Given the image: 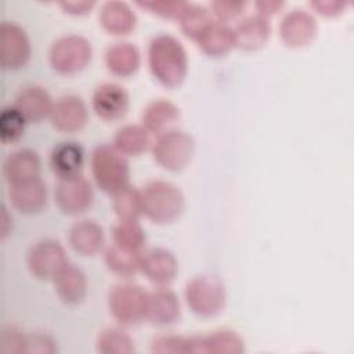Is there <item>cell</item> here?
Here are the masks:
<instances>
[{
    "mask_svg": "<svg viewBox=\"0 0 354 354\" xmlns=\"http://www.w3.org/2000/svg\"><path fill=\"white\" fill-rule=\"evenodd\" d=\"M148 66L153 77L163 86H178L188 71V57L184 46L169 33L153 36L148 44Z\"/></svg>",
    "mask_w": 354,
    "mask_h": 354,
    "instance_id": "obj_1",
    "label": "cell"
},
{
    "mask_svg": "<svg viewBox=\"0 0 354 354\" xmlns=\"http://www.w3.org/2000/svg\"><path fill=\"white\" fill-rule=\"evenodd\" d=\"M142 212L158 224L171 223L184 210V195L181 189L166 180H151L141 189Z\"/></svg>",
    "mask_w": 354,
    "mask_h": 354,
    "instance_id": "obj_2",
    "label": "cell"
},
{
    "mask_svg": "<svg viewBox=\"0 0 354 354\" xmlns=\"http://www.w3.org/2000/svg\"><path fill=\"white\" fill-rule=\"evenodd\" d=\"M90 166L97 187L106 194L113 195L129 184V162L113 145H97L91 152Z\"/></svg>",
    "mask_w": 354,
    "mask_h": 354,
    "instance_id": "obj_3",
    "label": "cell"
},
{
    "mask_svg": "<svg viewBox=\"0 0 354 354\" xmlns=\"http://www.w3.org/2000/svg\"><path fill=\"white\" fill-rule=\"evenodd\" d=\"M184 297L194 314L209 318L224 308L227 292L224 282L217 275L201 274L185 283Z\"/></svg>",
    "mask_w": 354,
    "mask_h": 354,
    "instance_id": "obj_4",
    "label": "cell"
},
{
    "mask_svg": "<svg viewBox=\"0 0 354 354\" xmlns=\"http://www.w3.org/2000/svg\"><path fill=\"white\" fill-rule=\"evenodd\" d=\"M148 292L133 282H120L108 292V308L111 315L122 325L131 326L145 319Z\"/></svg>",
    "mask_w": 354,
    "mask_h": 354,
    "instance_id": "obj_5",
    "label": "cell"
},
{
    "mask_svg": "<svg viewBox=\"0 0 354 354\" xmlns=\"http://www.w3.org/2000/svg\"><path fill=\"white\" fill-rule=\"evenodd\" d=\"M93 48L82 35H64L53 41L48 48V62L58 73L69 75L82 71L91 59Z\"/></svg>",
    "mask_w": 354,
    "mask_h": 354,
    "instance_id": "obj_6",
    "label": "cell"
},
{
    "mask_svg": "<svg viewBox=\"0 0 354 354\" xmlns=\"http://www.w3.org/2000/svg\"><path fill=\"white\" fill-rule=\"evenodd\" d=\"M192 137L180 129H170L156 136L152 142V156L158 165L170 171L184 169L194 155Z\"/></svg>",
    "mask_w": 354,
    "mask_h": 354,
    "instance_id": "obj_7",
    "label": "cell"
},
{
    "mask_svg": "<svg viewBox=\"0 0 354 354\" xmlns=\"http://www.w3.org/2000/svg\"><path fill=\"white\" fill-rule=\"evenodd\" d=\"M68 263L64 246L51 238L36 241L26 253V267L39 279H53Z\"/></svg>",
    "mask_w": 354,
    "mask_h": 354,
    "instance_id": "obj_8",
    "label": "cell"
},
{
    "mask_svg": "<svg viewBox=\"0 0 354 354\" xmlns=\"http://www.w3.org/2000/svg\"><path fill=\"white\" fill-rule=\"evenodd\" d=\"M93 196L91 184L82 174L58 178L54 187V201L58 209L66 214H79L87 210Z\"/></svg>",
    "mask_w": 354,
    "mask_h": 354,
    "instance_id": "obj_9",
    "label": "cell"
},
{
    "mask_svg": "<svg viewBox=\"0 0 354 354\" xmlns=\"http://www.w3.org/2000/svg\"><path fill=\"white\" fill-rule=\"evenodd\" d=\"M0 57L4 69H18L30 57L26 32L14 21H3L0 28Z\"/></svg>",
    "mask_w": 354,
    "mask_h": 354,
    "instance_id": "obj_10",
    "label": "cell"
},
{
    "mask_svg": "<svg viewBox=\"0 0 354 354\" xmlns=\"http://www.w3.org/2000/svg\"><path fill=\"white\" fill-rule=\"evenodd\" d=\"M318 24L313 14L303 8L288 11L278 26L282 41L289 47H303L317 35Z\"/></svg>",
    "mask_w": 354,
    "mask_h": 354,
    "instance_id": "obj_11",
    "label": "cell"
},
{
    "mask_svg": "<svg viewBox=\"0 0 354 354\" xmlns=\"http://www.w3.org/2000/svg\"><path fill=\"white\" fill-rule=\"evenodd\" d=\"M245 351L242 337L232 329H216L206 335L188 336V353L241 354Z\"/></svg>",
    "mask_w": 354,
    "mask_h": 354,
    "instance_id": "obj_12",
    "label": "cell"
},
{
    "mask_svg": "<svg viewBox=\"0 0 354 354\" xmlns=\"http://www.w3.org/2000/svg\"><path fill=\"white\" fill-rule=\"evenodd\" d=\"M91 106L101 119L116 120L124 116L129 108V94L119 83L104 82L94 88Z\"/></svg>",
    "mask_w": 354,
    "mask_h": 354,
    "instance_id": "obj_13",
    "label": "cell"
},
{
    "mask_svg": "<svg viewBox=\"0 0 354 354\" xmlns=\"http://www.w3.org/2000/svg\"><path fill=\"white\" fill-rule=\"evenodd\" d=\"M178 263L165 248H151L141 253L140 271L156 286H167L176 277Z\"/></svg>",
    "mask_w": 354,
    "mask_h": 354,
    "instance_id": "obj_14",
    "label": "cell"
},
{
    "mask_svg": "<svg viewBox=\"0 0 354 354\" xmlns=\"http://www.w3.org/2000/svg\"><path fill=\"white\" fill-rule=\"evenodd\" d=\"M48 118L51 124L59 131H77L87 122V106L79 95H62L53 104Z\"/></svg>",
    "mask_w": 354,
    "mask_h": 354,
    "instance_id": "obj_15",
    "label": "cell"
},
{
    "mask_svg": "<svg viewBox=\"0 0 354 354\" xmlns=\"http://www.w3.org/2000/svg\"><path fill=\"white\" fill-rule=\"evenodd\" d=\"M181 308L177 295L166 286H158L148 292L145 319L153 325L165 326L174 324L180 317Z\"/></svg>",
    "mask_w": 354,
    "mask_h": 354,
    "instance_id": "obj_16",
    "label": "cell"
},
{
    "mask_svg": "<svg viewBox=\"0 0 354 354\" xmlns=\"http://www.w3.org/2000/svg\"><path fill=\"white\" fill-rule=\"evenodd\" d=\"M8 199L21 213H36L43 209L47 199L46 184L40 177L8 185Z\"/></svg>",
    "mask_w": 354,
    "mask_h": 354,
    "instance_id": "obj_17",
    "label": "cell"
},
{
    "mask_svg": "<svg viewBox=\"0 0 354 354\" xmlns=\"http://www.w3.org/2000/svg\"><path fill=\"white\" fill-rule=\"evenodd\" d=\"M53 101L46 88L37 84L24 86L14 98V106L28 122H39L50 116Z\"/></svg>",
    "mask_w": 354,
    "mask_h": 354,
    "instance_id": "obj_18",
    "label": "cell"
},
{
    "mask_svg": "<svg viewBox=\"0 0 354 354\" xmlns=\"http://www.w3.org/2000/svg\"><path fill=\"white\" fill-rule=\"evenodd\" d=\"M3 176L8 185L40 177V159L33 149L19 148L3 162Z\"/></svg>",
    "mask_w": 354,
    "mask_h": 354,
    "instance_id": "obj_19",
    "label": "cell"
},
{
    "mask_svg": "<svg viewBox=\"0 0 354 354\" xmlns=\"http://www.w3.org/2000/svg\"><path fill=\"white\" fill-rule=\"evenodd\" d=\"M68 242L76 253L82 256H93L104 248L105 236L102 227L94 220H79L69 228Z\"/></svg>",
    "mask_w": 354,
    "mask_h": 354,
    "instance_id": "obj_20",
    "label": "cell"
},
{
    "mask_svg": "<svg viewBox=\"0 0 354 354\" xmlns=\"http://www.w3.org/2000/svg\"><path fill=\"white\" fill-rule=\"evenodd\" d=\"M232 29L235 47L242 50H257L263 47L271 33L268 18L259 14L242 18L235 26H232Z\"/></svg>",
    "mask_w": 354,
    "mask_h": 354,
    "instance_id": "obj_21",
    "label": "cell"
},
{
    "mask_svg": "<svg viewBox=\"0 0 354 354\" xmlns=\"http://www.w3.org/2000/svg\"><path fill=\"white\" fill-rule=\"evenodd\" d=\"M195 43L205 54L210 57L224 55L232 47H235L234 29L228 22L213 18V21L195 39Z\"/></svg>",
    "mask_w": 354,
    "mask_h": 354,
    "instance_id": "obj_22",
    "label": "cell"
},
{
    "mask_svg": "<svg viewBox=\"0 0 354 354\" xmlns=\"http://www.w3.org/2000/svg\"><path fill=\"white\" fill-rule=\"evenodd\" d=\"M53 282L58 299L65 304H77L87 293L86 274L71 263L53 278Z\"/></svg>",
    "mask_w": 354,
    "mask_h": 354,
    "instance_id": "obj_23",
    "label": "cell"
},
{
    "mask_svg": "<svg viewBox=\"0 0 354 354\" xmlns=\"http://www.w3.org/2000/svg\"><path fill=\"white\" fill-rule=\"evenodd\" d=\"M84 149L76 141H61L50 152V166L58 178L80 174Z\"/></svg>",
    "mask_w": 354,
    "mask_h": 354,
    "instance_id": "obj_24",
    "label": "cell"
},
{
    "mask_svg": "<svg viewBox=\"0 0 354 354\" xmlns=\"http://www.w3.org/2000/svg\"><path fill=\"white\" fill-rule=\"evenodd\" d=\"M98 19L102 28L115 36L130 33L137 21L131 7L120 0L105 1L100 8Z\"/></svg>",
    "mask_w": 354,
    "mask_h": 354,
    "instance_id": "obj_25",
    "label": "cell"
},
{
    "mask_svg": "<svg viewBox=\"0 0 354 354\" xmlns=\"http://www.w3.org/2000/svg\"><path fill=\"white\" fill-rule=\"evenodd\" d=\"M180 118L178 106L166 98H155L145 105L141 113V124L152 134L170 130Z\"/></svg>",
    "mask_w": 354,
    "mask_h": 354,
    "instance_id": "obj_26",
    "label": "cell"
},
{
    "mask_svg": "<svg viewBox=\"0 0 354 354\" xmlns=\"http://www.w3.org/2000/svg\"><path fill=\"white\" fill-rule=\"evenodd\" d=\"M140 51L130 41H116L105 51V65L116 76H130L140 66Z\"/></svg>",
    "mask_w": 354,
    "mask_h": 354,
    "instance_id": "obj_27",
    "label": "cell"
},
{
    "mask_svg": "<svg viewBox=\"0 0 354 354\" xmlns=\"http://www.w3.org/2000/svg\"><path fill=\"white\" fill-rule=\"evenodd\" d=\"M149 131L142 124H124L113 136V147L126 155H140L151 144Z\"/></svg>",
    "mask_w": 354,
    "mask_h": 354,
    "instance_id": "obj_28",
    "label": "cell"
},
{
    "mask_svg": "<svg viewBox=\"0 0 354 354\" xmlns=\"http://www.w3.org/2000/svg\"><path fill=\"white\" fill-rule=\"evenodd\" d=\"M145 239V232L137 220L119 218V221L112 227V243L124 250L142 253Z\"/></svg>",
    "mask_w": 354,
    "mask_h": 354,
    "instance_id": "obj_29",
    "label": "cell"
},
{
    "mask_svg": "<svg viewBox=\"0 0 354 354\" xmlns=\"http://www.w3.org/2000/svg\"><path fill=\"white\" fill-rule=\"evenodd\" d=\"M141 253H134L119 248L115 243L108 245L104 249V261L113 274L120 277H131L140 270Z\"/></svg>",
    "mask_w": 354,
    "mask_h": 354,
    "instance_id": "obj_30",
    "label": "cell"
},
{
    "mask_svg": "<svg viewBox=\"0 0 354 354\" xmlns=\"http://www.w3.org/2000/svg\"><path fill=\"white\" fill-rule=\"evenodd\" d=\"M95 347L97 351L102 354H130L136 351L133 337L118 326L102 329L97 336Z\"/></svg>",
    "mask_w": 354,
    "mask_h": 354,
    "instance_id": "obj_31",
    "label": "cell"
},
{
    "mask_svg": "<svg viewBox=\"0 0 354 354\" xmlns=\"http://www.w3.org/2000/svg\"><path fill=\"white\" fill-rule=\"evenodd\" d=\"M112 206L119 218L137 220L144 213L141 191L127 184L126 187L113 194Z\"/></svg>",
    "mask_w": 354,
    "mask_h": 354,
    "instance_id": "obj_32",
    "label": "cell"
},
{
    "mask_svg": "<svg viewBox=\"0 0 354 354\" xmlns=\"http://www.w3.org/2000/svg\"><path fill=\"white\" fill-rule=\"evenodd\" d=\"M213 18L214 17L206 7L196 3H188L184 14L178 19V24L183 33L187 37L195 40L202 33V30L213 21Z\"/></svg>",
    "mask_w": 354,
    "mask_h": 354,
    "instance_id": "obj_33",
    "label": "cell"
},
{
    "mask_svg": "<svg viewBox=\"0 0 354 354\" xmlns=\"http://www.w3.org/2000/svg\"><path fill=\"white\" fill-rule=\"evenodd\" d=\"M28 120L24 118V115L14 106V105H6L3 106L0 112V137L3 142H14L17 141L24 130L25 123Z\"/></svg>",
    "mask_w": 354,
    "mask_h": 354,
    "instance_id": "obj_34",
    "label": "cell"
},
{
    "mask_svg": "<svg viewBox=\"0 0 354 354\" xmlns=\"http://www.w3.org/2000/svg\"><path fill=\"white\" fill-rule=\"evenodd\" d=\"M189 1H171V0H145V1H137V4L142 8H147L148 11L171 19H180V17L184 14L187 6Z\"/></svg>",
    "mask_w": 354,
    "mask_h": 354,
    "instance_id": "obj_35",
    "label": "cell"
},
{
    "mask_svg": "<svg viewBox=\"0 0 354 354\" xmlns=\"http://www.w3.org/2000/svg\"><path fill=\"white\" fill-rule=\"evenodd\" d=\"M152 353H188V336L160 335L151 343Z\"/></svg>",
    "mask_w": 354,
    "mask_h": 354,
    "instance_id": "obj_36",
    "label": "cell"
},
{
    "mask_svg": "<svg viewBox=\"0 0 354 354\" xmlns=\"http://www.w3.org/2000/svg\"><path fill=\"white\" fill-rule=\"evenodd\" d=\"M246 3L232 0H216L210 3L212 15L223 22H228L242 14Z\"/></svg>",
    "mask_w": 354,
    "mask_h": 354,
    "instance_id": "obj_37",
    "label": "cell"
},
{
    "mask_svg": "<svg viewBox=\"0 0 354 354\" xmlns=\"http://www.w3.org/2000/svg\"><path fill=\"white\" fill-rule=\"evenodd\" d=\"M26 336L15 326H7L1 332L0 343L3 351L6 353H25L26 348Z\"/></svg>",
    "mask_w": 354,
    "mask_h": 354,
    "instance_id": "obj_38",
    "label": "cell"
},
{
    "mask_svg": "<svg viewBox=\"0 0 354 354\" xmlns=\"http://www.w3.org/2000/svg\"><path fill=\"white\" fill-rule=\"evenodd\" d=\"M57 347L54 340L46 333H33L26 336L25 353H54Z\"/></svg>",
    "mask_w": 354,
    "mask_h": 354,
    "instance_id": "obj_39",
    "label": "cell"
},
{
    "mask_svg": "<svg viewBox=\"0 0 354 354\" xmlns=\"http://www.w3.org/2000/svg\"><path fill=\"white\" fill-rule=\"evenodd\" d=\"M310 6L321 15L333 17L340 14L344 10L346 3L339 0H315V1H311Z\"/></svg>",
    "mask_w": 354,
    "mask_h": 354,
    "instance_id": "obj_40",
    "label": "cell"
},
{
    "mask_svg": "<svg viewBox=\"0 0 354 354\" xmlns=\"http://www.w3.org/2000/svg\"><path fill=\"white\" fill-rule=\"evenodd\" d=\"M95 3L94 1H87V0H66V1H61L59 6L62 7V10L68 14H73V15H82L88 12L93 6Z\"/></svg>",
    "mask_w": 354,
    "mask_h": 354,
    "instance_id": "obj_41",
    "label": "cell"
},
{
    "mask_svg": "<svg viewBox=\"0 0 354 354\" xmlns=\"http://www.w3.org/2000/svg\"><path fill=\"white\" fill-rule=\"evenodd\" d=\"M283 1L279 0H260L254 3V7L257 10V14L261 17L268 18L270 15L278 12L283 7Z\"/></svg>",
    "mask_w": 354,
    "mask_h": 354,
    "instance_id": "obj_42",
    "label": "cell"
}]
</instances>
